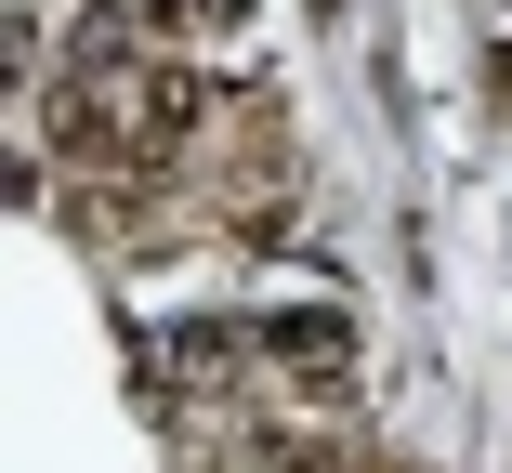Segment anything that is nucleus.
<instances>
[{"mask_svg": "<svg viewBox=\"0 0 512 473\" xmlns=\"http://www.w3.org/2000/svg\"><path fill=\"white\" fill-rule=\"evenodd\" d=\"M250 0H145V27H171V40H211V27H237Z\"/></svg>", "mask_w": 512, "mask_h": 473, "instance_id": "obj_2", "label": "nucleus"}, {"mask_svg": "<svg viewBox=\"0 0 512 473\" xmlns=\"http://www.w3.org/2000/svg\"><path fill=\"white\" fill-rule=\"evenodd\" d=\"M276 368H316V382H342V368H355L342 316H276Z\"/></svg>", "mask_w": 512, "mask_h": 473, "instance_id": "obj_1", "label": "nucleus"}]
</instances>
